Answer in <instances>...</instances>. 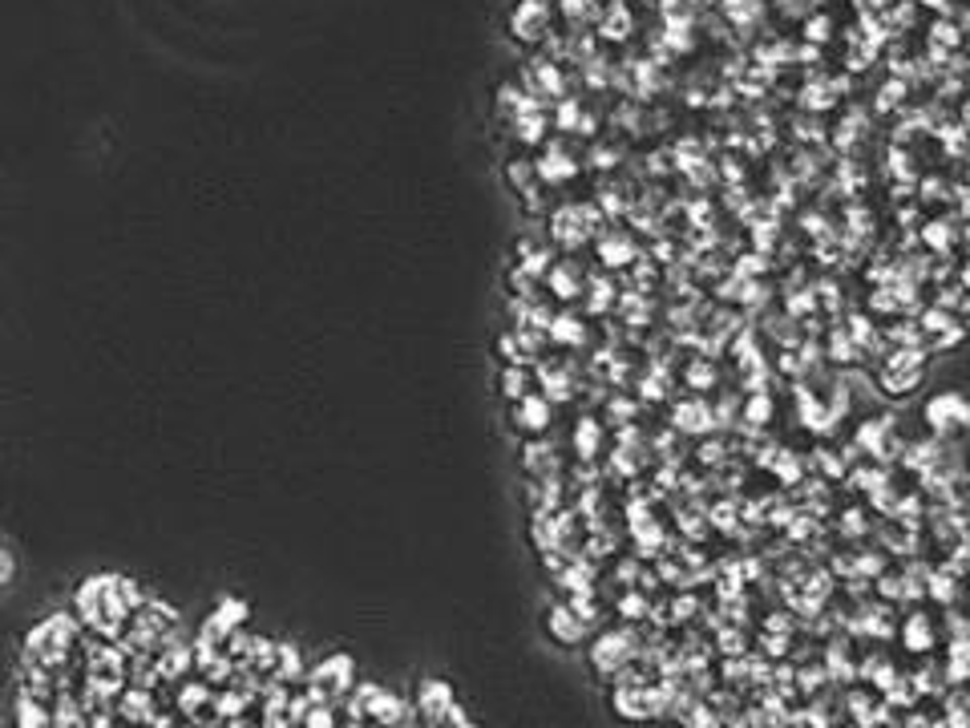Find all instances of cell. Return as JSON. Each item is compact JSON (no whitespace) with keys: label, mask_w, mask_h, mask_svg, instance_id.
<instances>
[{"label":"cell","mask_w":970,"mask_h":728,"mask_svg":"<svg viewBox=\"0 0 970 728\" xmlns=\"http://www.w3.org/2000/svg\"><path fill=\"white\" fill-rule=\"evenodd\" d=\"M583 284H586L583 268H574L571 259L550 263V272H546V287L555 292V300H574V296H583Z\"/></svg>","instance_id":"15"},{"label":"cell","mask_w":970,"mask_h":728,"mask_svg":"<svg viewBox=\"0 0 970 728\" xmlns=\"http://www.w3.org/2000/svg\"><path fill=\"white\" fill-rule=\"evenodd\" d=\"M583 320L574 312H558L550 316V329H546V341L550 344H562V348H579L583 344Z\"/></svg>","instance_id":"17"},{"label":"cell","mask_w":970,"mask_h":728,"mask_svg":"<svg viewBox=\"0 0 970 728\" xmlns=\"http://www.w3.org/2000/svg\"><path fill=\"white\" fill-rule=\"evenodd\" d=\"M142 587L126 575H89L73 595V615L77 624L94 628L105 640H122L126 619L142 607Z\"/></svg>","instance_id":"1"},{"label":"cell","mask_w":970,"mask_h":728,"mask_svg":"<svg viewBox=\"0 0 970 728\" xmlns=\"http://www.w3.org/2000/svg\"><path fill=\"white\" fill-rule=\"evenodd\" d=\"M574 174H579V162L571 158V150L562 143H550L538 158V178L546 186H558V183H571Z\"/></svg>","instance_id":"14"},{"label":"cell","mask_w":970,"mask_h":728,"mask_svg":"<svg viewBox=\"0 0 970 728\" xmlns=\"http://www.w3.org/2000/svg\"><path fill=\"white\" fill-rule=\"evenodd\" d=\"M534 385H538V372L530 369V365H501L498 388H501V397L510 400V405H514V400H522V397H530V393H534Z\"/></svg>","instance_id":"16"},{"label":"cell","mask_w":970,"mask_h":728,"mask_svg":"<svg viewBox=\"0 0 970 728\" xmlns=\"http://www.w3.org/2000/svg\"><path fill=\"white\" fill-rule=\"evenodd\" d=\"M357 688V659L336 652V656H324V664L312 671V696L315 700H336L348 696Z\"/></svg>","instance_id":"6"},{"label":"cell","mask_w":970,"mask_h":728,"mask_svg":"<svg viewBox=\"0 0 970 728\" xmlns=\"http://www.w3.org/2000/svg\"><path fill=\"white\" fill-rule=\"evenodd\" d=\"M16 579V551L9 539H0V587H9Z\"/></svg>","instance_id":"27"},{"label":"cell","mask_w":970,"mask_h":728,"mask_svg":"<svg viewBox=\"0 0 970 728\" xmlns=\"http://www.w3.org/2000/svg\"><path fill=\"white\" fill-rule=\"evenodd\" d=\"M631 659H635V643H631L627 631H607L595 647H590V668L607 676V680H619V676H627Z\"/></svg>","instance_id":"8"},{"label":"cell","mask_w":970,"mask_h":728,"mask_svg":"<svg viewBox=\"0 0 970 728\" xmlns=\"http://www.w3.org/2000/svg\"><path fill=\"white\" fill-rule=\"evenodd\" d=\"M927 329H930V336H934V341H938V344H958V341H962V332H958V324H955V320H950V316H946V312H930V316H927Z\"/></svg>","instance_id":"24"},{"label":"cell","mask_w":970,"mask_h":728,"mask_svg":"<svg viewBox=\"0 0 970 728\" xmlns=\"http://www.w3.org/2000/svg\"><path fill=\"white\" fill-rule=\"evenodd\" d=\"M595 223H599L595 207H558L550 214V243H558L562 251H579L595 235Z\"/></svg>","instance_id":"5"},{"label":"cell","mask_w":970,"mask_h":728,"mask_svg":"<svg viewBox=\"0 0 970 728\" xmlns=\"http://www.w3.org/2000/svg\"><path fill=\"white\" fill-rule=\"evenodd\" d=\"M397 728H425V725H413V720H405V725H397Z\"/></svg>","instance_id":"29"},{"label":"cell","mask_w":970,"mask_h":728,"mask_svg":"<svg viewBox=\"0 0 970 728\" xmlns=\"http://www.w3.org/2000/svg\"><path fill=\"white\" fill-rule=\"evenodd\" d=\"M303 671V659H300V647L296 643H275V664H272V676L275 680H296Z\"/></svg>","instance_id":"21"},{"label":"cell","mask_w":970,"mask_h":728,"mask_svg":"<svg viewBox=\"0 0 970 728\" xmlns=\"http://www.w3.org/2000/svg\"><path fill=\"white\" fill-rule=\"evenodd\" d=\"M684 725L687 728H720V716H716L712 708H696V713H687Z\"/></svg>","instance_id":"28"},{"label":"cell","mask_w":970,"mask_h":728,"mask_svg":"<svg viewBox=\"0 0 970 728\" xmlns=\"http://www.w3.org/2000/svg\"><path fill=\"white\" fill-rule=\"evenodd\" d=\"M510 425H514V433H522V437H546V429H550V400L538 397V393H530V397L514 400L510 405Z\"/></svg>","instance_id":"11"},{"label":"cell","mask_w":970,"mask_h":728,"mask_svg":"<svg viewBox=\"0 0 970 728\" xmlns=\"http://www.w3.org/2000/svg\"><path fill=\"white\" fill-rule=\"evenodd\" d=\"M930 636H934V631H930V619H922V615H913L910 624H906V631H901V640L910 643L913 652H927Z\"/></svg>","instance_id":"25"},{"label":"cell","mask_w":970,"mask_h":728,"mask_svg":"<svg viewBox=\"0 0 970 728\" xmlns=\"http://www.w3.org/2000/svg\"><path fill=\"white\" fill-rule=\"evenodd\" d=\"M555 25V9L546 0H518L510 13V37L522 45H543Z\"/></svg>","instance_id":"7"},{"label":"cell","mask_w":970,"mask_h":728,"mask_svg":"<svg viewBox=\"0 0 970 728\" xmlns=\"http://www.w3.org/2000/svg\"><path fill=\"white\" fill-rule=\"evenodd\" d=\"M631 256H635V247H631L627 235H619V239H614V235H602L599 239V259L607 263V268H623Z\"/></svg>","instance_id":"23"},{"label":"cell","mask_w":970,"mask_h":728,"mask_svg":"<svg viewBox=\"0 0 970 728\" xmlns=\"http://www.w3.org/2000/svg\"><path fill=\"white\" fill-rule=\"evenodd\" d=\"M522 473L530 482H546V478H558V445L546 442V437H530L522 445Z\"/></svg>","instance_id":"13"},{"label":"cell","mask_w":970,"mask_h":728,"mask_svg":"<svg viewBox=\"0 0 970 728\" xmlns=\"http://www.w3.org/2000/svg\"><path fill=\"white\" fill-rule=\"evenodd\" d=\"M21 728H49V713L29 696H21Z\"/></svg>","instance_id":"26"},{"label":"cell","mask_w":970,"mask_h":728,"mask_svg":"<svg viewBox=\"0 0 970 728\" xmlns=\"http://www.w3.org/2000/svg\"><path fill=\"white\" fill-rule=\"evenodd\" d=\"M562 86H567V77H562V70H558L555 61H530L526 73H522V89H526L534 101H546V98H558L562 94Z\"/></svg>","instance_id":"12"},{"label":"cell","mask_w":970,"mask_h":728,"mask_svg":"<svg viewBox=\"0 0 970 728\" xmlns=\"http://www.w3.org/2000/svg\"><path fill=\"white\" fill-rule=\"evenodd\" d=\"M413 704H416V716H421V725L425 728L465 725V713H461V704L453 700V688L445 684V680H421L413 692Z\"/></svg>","instance_id":"4"},{"label":"cell","mask_w":970,"mask_h":728,"mask_svg":"<svg viewBox=\"0 0 970 728\" xmlns=\"http://www.w3.org/2000/svg\"><path fill=\"white\" fill-rule=\"evenodd\" d=\"M457 728H477V725H457Z\"/></svg>","instance_id":"31"},{"label":"cell","mask_w":970,"mask_h":728,"mask_svg":"<svg viewBox=\"0 0 970 728\" xmlns=\"http://www.w3.org/2000/svg\"><path fill=\"white\" fill-rule=\"evenodd\" d=\"M77 615H49L37 628L25 636V659L33 668H53L70 656L73 640H77Z\"/></svg>","instance_id":"2"},{"label":"cell","mask_w":970,"mask_h":728,"mask_svg":"<svg viewBox=\"0 0 970 728\" xmlns=\"http://www.w3.org/2000/svg\"><path fill=\"white\" fill-rule=\"evenodd\" d=\"M599 442H602V425L595 421V417H583V421L574 425V454H579V461H595Z\"/></svg>","instance_id":"20"},{"label":"cell","mask_w":970,"mask_h":728,"mask_svg":"<svg viewBox=\"0 0 970 728\" xmlns=\"http://www.w3.org/2000/svg\"><path fill=\"white\" fill-rule=\"evenodd\" d=\"M586 628H590V619H583L571 603L546 607V636H550V643H558V647H583Z\"/></svg>","instance_id":"10"},{"label":"cell","mask_w":970,"mask_h":728,"mask_svg":"<svg viewBox=\"0 0 970 728\" xmlns=\"http://www.w3.org/2000/svg\"><path fill=\"white\" fill-rule=\"evenodd\" d=\"M631 25L635 21H631L627 4H607V9H599V33L607 41H627Z\"/></svg>","instance_id":"19"},{"label":"cell","mask_w":970,"mask_h":728,"mask_svg":"<svg viewBox=\"0 0 970 728\" xmlns=\"http://www.w3.org/2000/svg\"><path fill=\"white\" fill-rule=\"evenodd\" d=\"M668 704H671L668 688L631 684L627 676L614 680L611 708H614V716H623V720H631V725H639V720H659V716L668 713Z\"/></svg>","instance_id":"3"},{"label":"cell","mask_w":970,"mask_h":728,"mask_svg":"<svg viewBox=\"0 0 970 728\" xmlns=\"http://www.w3.org/2000/svg\"><path fill=\"white\" fill-rule=\"evenodd\" d=\"M922 417H927V425L934 433H958V429L970 425V400L962 393H934L927 400Z\"/></svg>","instance_id":"9"},{"label":"cell","mask_w":970,"mask_h":728,"mask_svg":"<svg viewBox=\"0 0 970 728\" xmlns=\"http://www.w3.org/2000/svg\"><path fill=\"white\" fill-rule=\"evenodd\" d=\"M514 134L522 138L526 146H538L546 138V110L538 106V110H530V114L514 118Z\"/></svg>","instance_id":"22"},{"label":"cell","mask_w":970,"mask_h":728,"mask_svg":"<svg viewBox=\"0 0 970 728\" xmlns=\"http://www.w3.org/2000/svg\"><path fill=\"white\" fill-rule=\"evenodd\" d=\"M962 280H967V284H970V263H967V272H962Z\"/></svg>","instance_id":"30"},{"label":"cell","mask_w":970,"mask_h":728,"mask_svg":"<svg viewBox=\"0 0 970 728\" xmlns=\"http://www.w3.org/2000/svg\"><path fill=\"white\" fill-rule=\"evenodd\" d=\"M506 183L526 199L530 190L543 186V178H538V162H530V158H510V162H506Z\"/></svg>","instance_id":"18"}]
</instances>
